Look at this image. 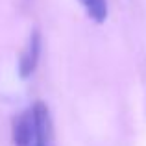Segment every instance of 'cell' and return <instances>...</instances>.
<instances>
[{
  "label": "cell",
  "instance_id": "cell-2",
  "mask_svg": "<svg viewBox=\"0 0 146 146\" xmlns=\"http://www.w3.org/2000/svg\"><path fill=\"white\" fill-rule=\"evenodd\" d=\"M39 54H41V35L35 30V32L32 33V37H30L22 56H21L19 70H21L22 78H28V76L33 74V70H35V67H37V61H39Z\"/></svg>",
  "mask_w": 146,
  "mask_h": 146
},
{
  "label": "cell",
  "instance_id": "cell-1",
  "mask_svg": "<svg viewBox=\"0 0 146 146\" xmlns=\"http://www.w3.org/2000/svg\"><path fill=\"white\" fill-rule=\"evenodd\" d=\"M50 137V117L43 102L19 115L13 122V143L15 146H41L46 144Z\"/></svg>",
  "mask_w": 146,
  "mask_h": 146
},
{
  "label": "cell",
  "instance_id": "cell-4",
  "mask_svg": "<svg viewBox=\"0 0 146 146\" xmlns=\"http://www.w3.org/2000/svg\"><path fill=\"white\" fill-rule=\"evenodd\" d=\"M41 146H46V144H41Z\"/></svg>",
  "mask_w": 146,
  "mask_h": 146
},
{
  "label": "cell",
  "instance_id": "cell-3",
  "mask_svg": "<svg viewBox=\"0 0 146 146\" xmlns=\"http://www.w3.org/2000/svg\"><path fill=\"white\" fill-rule=\"evenodd\" d=\"M78 2L94 22L102 24L107 19V0H78Z\"/></svg>",
  "mask_w": 146,
  "mask_h": 146
}]
</instances>
